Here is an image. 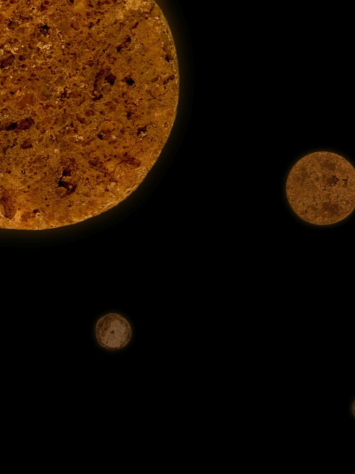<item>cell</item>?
<instances>
[{
  "instance_id": "cell-1",
  "label": "cell",
  "mask_w": 355,
  "mask_h": 474,
  "mask_svg": "<svg viewBox=\"0 0 355 474\" xmlns=\"http://www.w3.org/2000/svg\"><path fill=\"white\" fill-rule=\"evenodd\" d=\"M286 195L302 220L318 226L336 224L355 209V168L334 152L308 154L290 170Z\"/></svg>"
},
{
  "instance_id": "cell-2",
  "label": "cell",
  "mask_w": 355,
  "mask_h": 474,
  "mask_svg": "<svg viewBox=\"0 0 355 474\" xmlns=\"http://www.w3.org/2000/svg\"><path fill=\"white\" fill-rule=\"evenodd\" d=\"M129 322L118 313H108L100 318L95 327L98 344L110 350H120L128 345L132 337Z\"/></svg>"
},
{
  "instance_id": "cell-3",
  "label": "cell",
  "mask_w": 355,
  "mask_h": 474,
  "mask_svg": "<svg viewBox=\"0 0 355 474\" xmlns=\"http://www.w3.org/2000/svg\"><path fill=\"white\" fill-rule=\"evenodd\" d=\"M351 409L352 415L355 417V399L352 402Z\"/></svg>"
}]
</instances>
